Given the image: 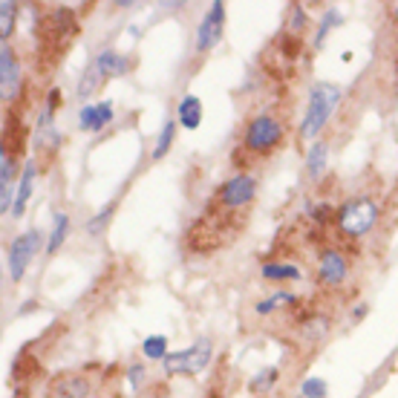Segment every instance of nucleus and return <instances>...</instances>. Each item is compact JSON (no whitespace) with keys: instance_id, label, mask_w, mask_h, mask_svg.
Wrapping results in <instances>:
<instances>
[{"instance_id":"nucleus-7","label":"nucleus","mask_w":398,"mask_h":398,"mask_svg":"<svg viewBox=\"0 0 398 398\" xmlns=\"http://www.w3.org/2000/svg\"><path fill=\"white\" fill-rule=\"evenodd\" d=\"M222 20H225V6L222 3H214L208 9V15L202 17V24L197 29V49L199 52H208L220 44L222 38Z\"/></svg>"},{"instance_id":"nucleus-18","label":"nucleus","mask_w":398,"mask_h":398,"mask_svg":"<svg viewBox=\"0 0 398 398\" xmlns=\"http://www.w3.org/2000/svg\"><path fill=\"white\" fill-rule=\"evenodd\" d=\"M306 167H309L312 176H321V174H323V167H326V144H323V141H315V144L309 148V153H306Z\"/></svg>"},{"instance_id":"nucleus-3","label":"nucleus","mask_w":398,"mask_h":398,"mask_svg":"<svg viewBox=\"0 0 398 398\" xmlns=\"http://www.w3.org/2000/svg\"><path fill=\"white\" fill-rule=\"evenodd\" d=\"M280 139H283V124L275 116H254L245 128L243 148L248 153H268L277 148Z\"/></svg>"},{"instance_id":"nucleus-26","label":"nucleus","mask_w":398,"mask_h":398,"mask_svg":"<svg viewBox=\"0 0 398 398\" xmlns=\"http://www.w3.org/2000/svg\"><path fill=\"white\" fill-rule=\"evenodd\" d=\"M335 20H338V15H335V12H326V15H323V24H321V29H318V35H315V47L323 44V38H326V32H329V26L335 24Z\"/></svg>"},{"instance_id":"nucleus-25","label":"nucleus","mask_w":398,"mask_h":398,"mask_svg":"<svg viewBox=\"0 0 398 398\" xmlns=\"http://www.w3.org/2000/svg\"><path fill=\"white\" fill-rule=\"evenodd\" d=\"M275 378H277V369H266V372H260L254 381H251V392H260V390H268L271 384H275Z\"/></svg>"},{"instance_id":"nucleus-4","label":"nucleus","mask_w":398,"mask_h":398,"mask_svg":"<svg viewBox=\"0 0 398 398\" xmlns=\"http://www.w3.org/2000/svg\"><path fill=\"white\" fill-rule=\"evenodd\" d=\"M211 341L208 338H199L197 344H191L187 349H179V352H171L167 358L162 361L164 364V372L167 375H194L199 372L208 361H211Z\"/></svg>"},{"instance_id":"nucleus-20","label":"nucleus","mask_w":398,"mask_h":398,"mask_svg":"<svg viewBox=\"0 0 398 398\" xmlns=\"http://www.w3.org/2000/svg\"><path fill=\"white\" fill-rule=\"evenodd\" d=\"M15 15H17V3H9V0H3L0 3V35H3V40L12 35L15 29Z\"/></svg>"},{"instance_id":"nucleus-15","label":"nucleus","mask_w":398,"mask_h":398,"mask_svg":"<svg viewBox=\"0 0 398 398\" xmlns=\"http://www.w3.org/2000/svg\"><path fill=\"white\" fill-rule=\"evenodd\" d=\"M263 277L266 280H298L300 268L291 263H266L263 266Z\"/></svg>"},{"instance_id":"nucleus-28","label":"nucleus","mask_w":398,"mask_h":398,"mask_svg":"<svg viewBox=\"0 0 398 398\" xmlns=\"http://www.w3.org/2000/svg\"><path fill=\"white\" fill-rule=\"evenodd\" d=\"M58 107H61V90H49V95H47V113L52 116Z\"/></svg>"},{"instance_id":"nucleus-9","label":"nucleus","mask_w":398,"mask_h":398,"mask_svg":"<svg viewBox=\"0 0 398 398\" xmlns=\"http://www.w3.org/2000/svg\"><path fill=\"white\" fill-rule=\"evenodd\" d=\"M87 395H90V381L81 372H64L49 384V398H87Z\"/></svg>"},{"instance_id":"nucleus-27","label":"nucleus","mask_w":398,"mask_h":398,"mask_svg":"<svg viewBox=\"0 0 398 398\" xmlns=\"http://www.w3.org/2000/svg\"><path fill=\"white\" fill-rule=\"evenodd\" d=\"M113 208H116V205L110 202V205L104 208V211H101V214H98V217H95V220L90 222V231H93V234H98V228H104V222H107V217L113 214Z\"/></svg>"},{"instance_id":"nucleus-13","label":"nucleus","mask_w":398,"mask_h":398,"mask_svg":"<svg viewBox=\"0 0 398 398\" xmlns=\"http://www.w3.org/2000/svg\"><path fill=\"white\" fill-rule=\"evenodd\" d=\"M176 121L187 130H197L199 121H202V101L197 95H185L179 101V118Z\"/></svg>"},{"instance_id":"nucleus-30","label":"nucleus","mask_w":398,"mask_h":398,"mask_svg":"<svg viewBox=\"0 0 398 398\" xmlns=\"http://www.w3.org/2000/svg\"><path fill=\"white\" fill-rule=\"evenodd\" d=\"M329 214H332V208H329V205H323V208H318V211H315V220H318V222H326V220H329Z\"/></svg>"},{"instance_id":"nucleus-10","label":"nucleus","mask_w":398,"mask_h":398,"mask_svg":"<svg viewBox=\"0 0 398 398\" xmlns=\"http://www.w3.org/2000/svg\"><path fill=\"white\" fill-rule=\"evenodd\" d=\"M113 121V104L110 101H98V104H84L78 113V128L87 133H98L101 128H107Z\"/></svg>"},{"instance_id":"nucleus-32","label":"nucleus","mask_w":398,"mask_h":398,"mask_svg":"<svg viewBox=\"0 0 398 398\" xmlns=\"http://www.w3.org/2000/svg\"><path fill=\"white\" fill-rule=\"evenodd\" d=\"M298 398H303V395H298Z\"/></svg>"},{"instance_id":"nucleus-12","label":"nucleus","mask_w":398,"mask_h":398,"mask_svg":"<svg viewBox=\"0 0 398 398\" xmlns=\"http://www.w3.org/2000/svg\"><path fill=\"white\" fill-rule=\"evenodd\" d=\"M95 70L101 72V78H107V75H124L130 70V61L124 58L121 52L116 49H104L95 55Z\"/></svg>"},{"instance_id":"nucleus-29","label":"nucleus","mask_w":398,"mask_h":398,"mask_svg":"<svg viewBox=\"0 0 398 398\" xmlns=\"http://www.w3.org/2000/svg\"><path fill=\"white\" fill-rule=\"evenodd\" d=\"M128 375H130V384H133V387H139V384H141V378H144V369H141V364H133Z\"/></svg>"},{"instance_id":"nucleus-8","label":"nucleus","mask_w":398,"mask_h":398,"mask_svg":"<svg viewBox=\"0 0 398 398\" xmlns=\"http://www.w3.org/2000/svg\"><path fill=\"white\" fill-rule=\"evenodd\" d=\"M318 280L323 286H341L346 280V257L341 251L326 248L318 257Z\"/></svg>"},{"instance_id":"nucleus-1","label":"nucleus","mask_w":398,"mask_h":398,"mask_svg":"<svg viewBox=\"0 0 398 398\" xmlns=\"http://www.w3.org/2000/svg\"><path fill=\"white\" fill-rule=\"evenodd\" d=\"M338 101H341V87H338V84H329V81L312 84L309 107H306V116H303V124H300V136L303 139H315L326 128V121L332 118Z\"/></svg>"},{"instance_id":"nucleus-23","label":"nucleus","mask_w":398,"mask_h":398,"mask_svg":"<svg viewBox=\"0 0 398 398\" xmlns=\"http://www.w3.org/2000/svg\"><path fill=\"white\" fill-rule=\"evenodd\" d=\"M286 303H291V295H286V291H280V295H275L271 300H263V303H257V315H271L277 306H286Z\"/></svg>"},{"instance_id":"nucleus-17","label":"nucleus","mask_w":398,"mask_h":398,"mask_svg":"<svg viewBox=\"0 0 398 398\" xmlns=\"http://www.w3.org/2000/svg\"><path fill=\"white\" fill-rule=\"evenodd\" d=\"M176 128H179V121H174V118H167V121L162 124V133H159L156 148H153V159H162L167 151H171V144H174V139H176Z\"/></svg>"},{"instance_id":"nucleus-14","label":"nucleus","mask_w":398,"mask_h":398,"mask_svg":"<svg viewBox=\"0 0 398 398\" xmlns=\"http://www.w3.org/2000/svg\"><path fill=\"white\" fill-rule=\"evenodd\" d=\"M35 176H38V167H35V162H29V164L24 167V176H20V187H17V197H15V208H12L15 217L24 214V208H26V202H29V197H32Z\"/></svg>"},{"instance_id":"nucleus-22","label":"nucleus","mask_w":398,"mask_h":398,"mask_svg":"<svg viewBox=\"0 0 398 398\" xmlns=\"http://www.w3.org/2000/svg\"><path fill=\"white\" fill-rule=\"evenodd\" d=\"M98 81H101V72H98V70H95V64H93L87 72H84V81L78 84V95H81V98H87V95L95 90V84H98Z\"/></svg>"},{"instance_id":"nucleus-16","label":"nucleus","mask_w":398,"mask_h":398,"mask_svg":"<svg viewBox=\"0 0 398 398\" xmlns=\"http://www.w3.org/2000/svg\"><path fill=\"white\" fill-rule=\"evenodd\" d=\"M67 231H70V217H67V214H55L52 234H49V243H47V254H55V251H58L61 245H64Z\"/></svg>"},{"instance_id":"nucleus-24","label":"nucleus","mask_w":398,"mask_h":398,"mask_svg":"<svg viewBox=\"0 0 398 398\" xmlns=\"http://www.w3.org/2000/svg\"><path fill=\"white\" fill-rule=\"evenodd\" d=\"M303 398H326V381L323 378H306L303 381Z\"/></svg>"},{"instance_id":"nucleus-19","label":"nucleus","mask_w":398,"mask_h":398,"mask_svg":"<svg viewBox=\"0 0 398 398\" xmlns=\"http://www.w3.org/2000/svg\"><path fill=\"white\" fill-rule=\"evenodd\" d=\"M141 352L148 355L151 361H164L167 358V338L164 335H151V338H144Z\"/></svg>"},{"instance_id":"nucleus-5","label":"nucleus","mask_w":398,"mask_h":398,"mask_svg":"<svg viewBox=\"0 0 398 398\" xmlns=\"http://www.w3.org/2000/svg\"><path fill=\"white\" fill-rule=\"evenodd\" d=\"M38 248H40V231L38 228H32V231L12 240V245H9V277L15 283L24 280L26 268L32 266V260L38 254Z\"/></svg>"},{"instance_id":"nucleus-6","label":"nucleus","mask_w":398,"mask_h":398,"mask_svg":"<svg viewBox=\"0 0 398 398\" xmlns=\"http://www.w3.org/2000/svg\"><path fill=\"white\" fill-rule=\"evenodd\" d=\"M257 194V179L254 176H248V174H237L231 176L225 185H220V191H217V199L222 208H245L251 199H254Z\"/></svg>"},{"instance_id":"nucleus-11","label":"nucleus","mask_w":398,"mask_h":398,"mask_svg":"<svg viewBox=\"0 0 398 398\" xmlns=\"http://www.w3.org/2000/svg\"><path fill=\"white\" fill-rule=\"evenodd\" d=\"M17 81H20L17 58H15V52L3 44V49H0V84H3V101H12V98H15Z\"/></svg>"},{"instance_id":"nucleus-21","label":"nucleus","mask_w":398,"mask_h":398,"mask_svg":"<svg viewBox=\"0 0 398 398\" xmlns=\"http://www.w3.org/2000/svg\"><path fill=\"white\" fill-rule=\"evenodd\" d=\"M12 176H15V162L9 156V151L0 153V191H12Z\"/></svg>"},{"instance_id":"nucleus-2","label":"nucleus","mask_w":398,"mask_h":398,"mask_svg":"<svg viewBox=\"0 0 398 398\" xmlns=\"http://www.w3.org/2000/svg\"><path fill=\"white\" fill-rule=\"evenodd\" d=\"M378 220V202L369 199V197H358V199H349L341 211H338V225L346 237H361L367 234L369 228Z\"/></svg>"},{"instance_id":"nucleus-31","label":"nucleus","mask_w":398,"mask_h":398,"mask_svg":"<svg viewBox=\"0 0 398 398\" xmlns=\"http://www.w3.org/2000/svg\"><path fill=\"white\" fill-rule=\"evenodd\" d=\"M395 17H398V6H395Z\"/></svg>"}]
</instances>
